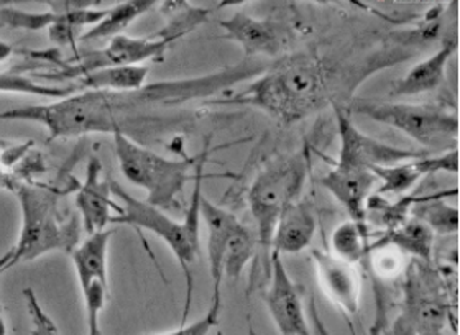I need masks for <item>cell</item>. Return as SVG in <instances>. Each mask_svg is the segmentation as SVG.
I'll list each match as a JSON object with an SVG mask.
<instances>
[{
    "label": "cell",
    "instance_id": "6da1fadb",
    "mask_svg": "<svg viewBox=\"0 0 460 335\" xmlns=\"http://www.w3.org/2000/svg\"><path fill=\"white\" fill-rule=\"evenodd\" d=\"M269 67L263 59L243 57L234 66L204 76L158 81L127 93L81 91L51 104L7 109L0 112V122L41 125L49 140L115 132L134 140L154 135L162 125L181 122L184 109L192 102L209 104L229 87L259 77Z\"/></svg>",
    "mask_w": 460,
    "mask_h": 335
},
{
    "label": "cell",
    "instance_id": "7a4b0ae2",
    "mask_svg": "<svg viewBox=\"0 0 460 335\" xmlns=\"http://www.w3.org/2000/svg\"><path fill=\"white\" fill-rule=\"evenodd\" d=\"M345 81L344 69L314 51H305L281 57L243 91L209 104L255 107L279 124L293 125L334 102Z\"/></svg>",
    "mask_w": 460,
    "mask_h": 335
},
{
    "label": "cell",
    "instance_id": "3957f363",
    "mask_svg": "<svg viewBox=\"0 0 460 335\" xmlns=\"http://www.w3.org/2000/svg\"><path fill=\"white\" fill-rule=\"evenodd\" d=\"M172 15L164 29L155 35L134 39L127 35H119L109 41L106 48L87 51L84 55H76L75 59L61 61L57 59L59 69L53 73H40L37 76L51 81L55 84H73L79 77L86 76L104 67L144 66L145 61L162 63L168 48L174 41L186 37L209 17V10L190 7L186 4H174Z\"/></svg>",
    "mask_w": 460,
    "mask_h": 335
},
{
    "label": "cell",
    "instance_id": "277c9868",
    "mask_svg": "<svg viewBox=\"0 0 460 335\" xmlns=\"http://www.w3.org/2000/svg\"><path fill=\"white\" fill-rule=\"evenodd\" d=\"M2 184L17 196L22 212V227L12 251L10 269L23 261L40 259L49 251H71L81 239V219L77 214L63 219L59 194L37 182L2 178Z\"/></svg>",
    "mask_w": 460,
    "mask_h": 335
},
{
    "label": "cell",
    "instance_id": "5b68a950",
    "mask_svg": "<svg viewBox=\"0 0 460 335\" xmlns=\"http://www.w3.org/2000/svg\"><path fill=\"white\" fill-rule=\"evenodd\" d=\"M109 188L117 204L120 206V214L112 219V225L122 224L134 229L148 230L158 239L164 240L170 247L172 255L181 265L186 277V304L182 324H186V317L191 306L192 273L191 267L199 255V221H201V198L191 196L190 207L182 221H174L164 211L155 207L142 199H137L125 190L120 182L109 180Z\"/></svg>",
    "mask_w": 460,
    "mask_h": 335
},
{
    "label": "cell",
    "instance_id": "8992f818",
    "mask_svg": "<svg viewBox=\"0 0 460 335\" xmlns=\"http://www.w3.org/2000/svg\"><path fill=\"white\" fill-rule=\"evenodd\" d=\"M112 142L120 172L146 192L145 201L162 211L176 207L186 182L191 180L196 156L172 160L119 132L112 134Z\"/></svg>",
    "mask_w": 460,
    "mask_h": 335
},
{
    "label": "cell",
    "instance_id": "52a82bcc",
    "mask_svg": "<svg viewBox=\"0 0 460 335\" xmlns=\"http://www.w3.org/2000/svg\"><path fill=\"white\" fill-rule=\"evenodd\" d=\"M345 109L349 114L364 115L378 124L394 127L429 154L457 148L459 117L446 107L355 99Z\"/></svg>",
    "mask_w": 460,
    "mask_h": 335
},
{
    "label": "cell",
    "instance_id": "ba28073f",
    "mask_svg": "<svg viewBox=\"0 0 460 335\" xmlns=\"http://www.w3.org/2000/svg\"><path fill=\"white\" fill-rule=\"evenodd\" d=\"M309 163L305 154H288L267 164L250 186L247 201L257 224V243L270 259L271 237L281 212L297 201L306 182Z\"/></svg>",
    "mask_w": 460,
    "mask_h": 335
},
{
    "label": "cell",
    "instance_id": "9c48e42d",
    "mask_svg": "<svg viewBox=\"0 0 460 335\" xmlns=\"http://www.w3.org/2000/svg\"><path fill=\"white\" fill-rule=\"evenodd\" d=\"M337 130L341 138V150H339V163L352 164L365 170L374 168H386L394 164L404 163L414 158H421L426 154H432L426 150H406L396 148L392 145L384 144L376 138L365 135L357 125L352 122L349 110L342 106H336Z\"/></svg>",
    "mask_w": 460,
    "mask_h": 335
},
{
    "label": "cell",
    "instance_id": "30bf717a",
    "mask_svg": "<svg viewBox=\"0 0 460 335\" xmlns=\"http://www.w3.org/2000/svg\"><path fill=\"white\" fill-rule=\"evenodd\" d=\"M270 283L263 295L279 335H313L296 285L279 253H270Z\"/></svg>",
    "mask_w": 460,
    "mask_h": 335
},
{
    "label": "cell",
    "instance_id": "8fae6325",
    "mask_svg": "<svg viewBox=\"0 0 460 335\" xmlns=\"http://www.w3.org/2000/svg\"><path fill=\"white\" fill-rule=\"evenodd\" d=\"M217 25L224 30L226 39L239 43L249 59L279 57L287 47L289 35L287 27L277 20L253 19L242 12L219 20Z\"/></svg>",
    "mask_w": 460,
    "mask_h": 335
},
{
    "label": "cell",
    "instance_id": "7c38bea8",
    "mask_svg": "<svg viewBox=\"0 0 460 335\" xmlns=\"http://www.w3.org/2000/svg\"><path fill=\"white\" fill-rule=\"evenodd\" d=\"M101 160L93 156L87 163L86 180L76 190L77 216L81 219V227L87 235L109 229L112 219L120 214V206L114 202L109 188V180H102Z\"/></svg>",
    "mask_w": 460,
    "mask_h": 335
},
{
    "label": "cell",
    "instance_id": "4fadbf2b",
    "mask_svg": "<svg viewBox=\"0 0 460 335\" xmlns=\"http://www.w3.org/2000/svg\"><path fill=\"white\" fill-rule=\"evenodd\" d=\"M311 259L316 265L319 283L326 296L345 314H357L362 296V281L355 265L319 249L311 250Z\"/></svg>",
    "mask_w": 460,
    "mask_h": 335
},
{
    "label": "cell",
    "instance_id": "5bb4252c",
    "mask_svg": "<svg viewBox=\"0 0 460 335\" xmlns=\"http://www.w3.org/2000/svg\"><path fill=\"white\" fill-rule=\"evenodd\" d=\"M376 181L370 170L337 162L321 184L350 214V221L367 225V202Z\"/></svg>",
    "mask_w": 460,
    "mask_h": 335
},
{
    "label": "cell",
    "instance_id": "9a60e30c",
    "mask_svg": "<svg viewBox=\"0 0 460 335\" xmlns=\"http://www.w3.org/2000/svg\"><path fill=\"white\" fill-rule=\"evenodd\" d=\"M459 172V150H449L442 154H426L421 158H414L404 163L386 166V168H374L372 172L376 180L382 181L376 196H394L411 191L414 184L422 180L424 176L436 174V172Z\"/></svg>",
    "mask_w": 460,
    "mask_h": 335
},
{
    "label": "cell",
    "instance_id": "2e32d148",
    "mask_svg": "<svg viewBox=\"0 0 460 335\" xmlns=\"http://www.w3.org/2000/svg\"><path fill=\"white\" fill-rule=\"evenodd\" d=\"M201 217L208 227V260L212 278V299H222L221 285L224 278V257L230 240L242 222L221 206L202 196Z\"/></svg>",
    "mask_w": 460,
    "mask_h": 335
},
{
    "label": "cell",
    "instance_id": "e0dca14e",
    "mask_svg": "<svg viewBox=\"0 0 460 335\" xmlns=\"http://www.w3.org/2000/svg\"><path fill=\"white\" fill-rule=\"evenodd\" d=\"M316 234V211L309 199H297L281 212L271 237L270 253L281 255L301 253L311 245Z\"/></svg>",
    "mask_w": 460,
    "mask_h": 335
},
{
    "label": "cell",
    "instance_id": "ac0fdd59",
    "mask_svg": "<svg viewBox=\"0 0 460 335\" xmlns=\"http://www.w3.org/2000/svg\"><path fill=\"white\" fill-rule=\"evenodd\" d=\"M457 51V40H444L441 48L434 55L426 57L416 66H412L406 76L398 79L394 84V96H418L424 93L436 91L446 81V67L451 61L452 55Z\"/></svg>",
    "mask_w": 460,
    "mask_h": 335
},
{
    "label": "cell",
    "instance_id": "d6986e66",
    "mask_svg": "<svg viewBox=\"0 0 460 335\" xmlns=\"http://www.w3.org/2000/svg\"><path fill=\"white\" fill-rule=\"evenodd\" d=\"M114 234L115 229L109 227L93 235H87V239L84 242H79L76 249L71 251V260L76 271L79 287H87L94 281L109 285L107 251Z\"/></svg>",
    "mask_w": 460,
    "mask_h": 335
},
{
    "label": "cell",
    "instance_id": "ffe728a7",
    "mask_svg": "<svg viewBox=\"0 0 460 335\" xmlns=\"http://www.w3.org/2000/svg\"><path fill=\"white\" fill-rule=\"evenodd\" d=\"M432 240L434 234L424 222L412 217L396 225L394 229L385 230L384 235L375 240L374 245H392L404 255H412L429 263L432 255Z\"/></svg>",
    "mask_w": 460,
    "mask_h": 335
},
{
    "label": "cell",
    "instance_id": "44dd1931",
    "mask_svg": "<svg viewBox=\"0 0 460 335\" xmlns=\"http://www.w3.org/2000/svg\"><path fill=\"white\" fill-rule=\"evenodd\" d=\"M148 67L119 66L104 67L73 83L77 93L81 91H107V93H127L137 91L146 84Z\"/></svg>",
    "mask_w": 460,
    "mask_h": 335
},
{
    "label": "cell",
    "instance_id": "7402d4cb",
    "mask_svg": "<svg viewBox=\"0 0 460 335\" xmlns=\"http://www.w3.org/2000/svg\"><path fill=\"white\" fill-rule=\"evenodd\" d=\"M154 0H128L120 2L115 7L107 9L106 15L99 20L96 25L84 30L79 37L81 41H94V40L114 39L124 35V30L128 29L135 20L142 17L148 10L154 9Z\"/></svg>",
    "mask_w": 460,
    "mask_h": 335
},
{
    "label": "cell",
    "instance_id": "603a6c76",
    "mask_svg": "<svg viewBox=\"0 0 460 335\" xmlns=\"http://www.w3.org/2000/svg\"><path fill=\"white\" fill-rule=\"evenodd\" d=\"M457 196V188L452 191H441L426 196L414 206V217L424 222L432 234H456L459 230V209L449 206L444 198Z\"/></svg>",
    "mask_w": 460,
    "mask_h": 335
},
{
    "label": "cell",
    "instance_id": "cb8c5ba5",
    "mask_svg": "<svg viewBox=\"0 0 460 335\" xmlns=\"http://www.w3.org/2000/svg\"><path fill=\"white\" fill-rule=\"evenodd\" d=\"M107 9L94 7H73L61 13H55V20L49 27V40L57 45L73 47L76 41L77 33H84L86 27L96 25L99 20L106 15ZM79 35V37H81Z\"/></svg>",
    "mask_w": 460,
    "mask_h": 335
},
{
    "label": "cell",
    "instance_id": "d4e9b609",
    "mask_svg": "<svg viewBox=\"0 0 460 335\" xmlns=\"http://www.w3.org/2000/svg\"><path fill=\"white\" fill-rule=\"evenodd\" d=\"M23 69L25 67H20V69L19 67H13V69L0 73V93L27 94V96L37 97H57L58 101L77 93L75 84L58 86V84L37 83L31 77L25 76Z\"/></svg>",
    "mask_w": 460,
    "mask_h": 335
},
{
    "label": "cell",
    "instance_id": "484cf974",
    "mask_svg": "<svg viewBox=\"0 0 460 335\" xmlns=\"http://www.w3.org/2000/svg\"><path fill=\"white\" fill-rule=\"evenodd\" d=\"M368 227L354 221L341 224L331 239V245L334 250L332 255L352 265L368 255Z\"/></svg>",
    "mask_w": 460,
    "mask_h": 335
},
{
    "label": "cell",
    "instance_id": "4316f807",
    "mask_svg": "<svg viewBox=\"0 0 460 335\" xmlns=\"http://www.w3.org/2000/svg\"><path fill=\"white\" fill-rule=\"evenodd\" d=\"M257 239L243 224H240L239 229L235 230L234 237L230 240L229 247L224 257V277L230 279H239L243 273L245 265L253 259L257 250Z\"/></svg>",
    "mask_w": 460,
    "mask_h": 335
},
{
    "label": "cell",
    "instance_id": "83f0119b",
    "mask_svg": "<svg viewBox=\"0 0 460 335\" xmlns=\"http://www.w3.org/2000/svg\"><path fill=\"white\" fill-rule=\"evenodd\" d=\"M0 2V29L27 30V31H41L49 30L51 22L55 20L53 12H27L15 7H4Z\"/></svg>",
    "mask_w": 460,
    "mask_h": 335
},
{
    "label": "cell",
    "instance_id": "f1b7e54d",
    "mask_svg": "<svg viewBox=\"0 0 460 335\" xmlns=\"http://www.w3.org/2000/svg\"><path fill=\"white\" fill-rule=\"evenodd\" d=\"M23 299L31 322V335H61L55 321L49 317L45 307L41 306L39 296L31 287L23 289Z\"/></svg>",
    "mask_w": 460,
    "mask_h": 335
},
{
    "label": "cell",
    "instance_id": "f546056e",
    "mask_svg": "<svg viewBox=\"0 0 460 335\" xmlns=\"http://www.w3.org/2000/svg\"><path fill=\"white\" fill-rule=\"evenodd\" d=\"M222 311V299H212L209 311L192 324H181L178 329L155 335H209L212 329L219 324Z\"/></svg>",
    "mask_w": 460,
    "mask_h": 335
},
{
    "label": "cell",
    "instance_id": "4dcf8cb0",
    "mask_svg": "<svg viewBox=\"0 0 460 335\" xmlns=\"http://www.w3.org/2000/svg\"><path fill=\"white\" fill-rule=\"evenodd\" d=\"M30 146H31V142H27V144L4 150V154H0V164H2V168H10V166L19 163L20 160L27 154V150H29Z\"/></svg>",
    "mask_w": 460,
    "mask_h": 335
},
{
    "label": "cell",
    "instance_id": "1f68e13d",
    "mask_svg": "<svg viewBox=\"0 0 460 335\" xmlns=\"http://www.w3.org/2000/svg\"><path fill=\"white\" fill-rule=\"evenodd\" d=\"M309 316H311V322H313V327H314V334L331 335L329 334V331H327L324 321H323L321 316H319V311H317L316 301H314V297H313V299H311V303H309Z\"/></svg>",
    "mask_w": 460,
    "mask_h": 335
},
{
    "label": "cell",
    "instance_id": "d6a6232c",
    "mask_svg": "<svg viewBox=\"0 0 460 335\" xmlns=\"http://www.w3.org/2000/svg\"><path fill=\"white\" fill-rule=\"evenodd\" d=\"M12 53H13L12 45L5 43V41H0V63H4L5 59H9V57H12Z\"/></svg>",
    "mask_w": 460,
    "mask_h": 335
},
{
    "label": "cell",
    "instance_id": "836d02e7",
    "mask_svg": "<svg viewBox=\"0 0 460 335\" xmlns=\"http://www.w3.org/2000/svg\"><path fill=\"white\" fill-rule=\"evenodd\" d=\"M10 260H12V251H7V253H4L2 257H0V275L4 273V271H7L10 269Z\"/></svg>",
    "mask_w": 460,
    "mask_h": 335
},
{
    "label": "cell",
    "instance_id": "e575fe53",
    "mask_svg": "<svg viewBox=\"0 0 460 335\" xmlns=\"http://www.w3.org/2000/svg\"><path fill=\"white\" fill-rule=\"evenodd\" d=\"M87 335H102L101 327H87Z\"/></svg>",
    "mask_w": 460,
    "mask_h": 335
},
{
    "label": "cell",
    "instance_id": "d590c367",
    "mask_svg": "<svg viewBox=\"0 0 460 335\" xmlns=\"http://www.w3.org/2000/svg\"><path fill=\"white\" fill-rule=\"evenodd\" d=\"M0 335H7V324L2 314H0Z\"/></svg>",
    "mask_w": 460,
    "mask_h": 335
},
{
    "label": "cell",
    "instance_id": "8d00e7d4",
    "mask_svg": "<svg viewBox=\"0 0 460 335\" xmlns=\"http://www.w3.org/2000/svg\"><path fill=\"white\" fill-rule=\"evenodd\" d=\"M4 176H5V174H4V168H2V164H0V181H2Z\"/></svg>",
    "mask_w": 460,
    "mask_h": 335
},
{
    "label": "cell",
    "instance_id": "74e56055",
    "mask_svg": "<svg viewBox=\"0 0 460 335\" xmlns=\"http://www.w3.org/2000/svg\"><path fill=\"white\" fill-rule=\"evenodd\" d=\"M250 335H257L255 334V331H253V327L250 326Z\"/></svg>",
    "mask_w": 460,
    "mask_h": 335
}]
</instances>
